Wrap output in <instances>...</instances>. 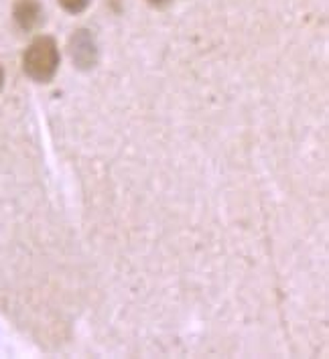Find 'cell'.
<instances>
[{
	"instance_id": "6da1fadb",
	"label": "cell",
	"mask_w": 329,
	"mask_h": 359,
	"mask_svg": "<svg viewBox=\"0 0 329 359\" xmlns=\"http://www.w3.org/2000/svg\"><path fill=\"white\" fill-rule=\"evenodd\" d=\"M61 65L58 41L49 35H39L31 41V45L22 53V72L31 81L47 86L51 83Z\"/></svg>"
},
{
	"instance_id": "7a4b0ae2",
	"label": "cell",
	"mask_w": 329,
	"mask_h": 359,
	"mask_svg": "<svg viewBox=\"0 0 329 359\" xmlns=\"http://www.w3.org/2000/svg\"><path fill=\"white\" fill-rule=\"evenodd\" d=\"M67 53L72 59V65L79 72H92L98 65L100 49H98L96 37L88 29H78L72 33L67 41Z\"/></svg>"
},
{
	"instance_id": "3957f363",
	"label": "cell",
	"mask_w": 329,
	"mask_h": 359,
	"mask_svg": "<svg viewBox=\"0 0 329 359\" xmlns=\"http://www.w3.org/2000/svg\"><path fill=\"white\" fill-rule=\"evenodd\" d=\"M13 19L22 33H33L45 22V11L39 0H15Z\"/></svg>"
},
{
	"instance_id": "277c9868",
	"label": "cell",
	"mask_w": 329,
	"mask_h": 359,
	"mask_svg": "<svg viewBox=\"0 0 329 359\" xmlns=\"http://www.w3.org/2000/svg\"><path fill=\"white\" fill-rule=\"evenodd\" d=\"M58 2L65 13H69V15H79V13H83V11L90 6L92 0H58Z\"/></svg>"
},
{
	"instance_id": "5b68a950",
	"label": "cell",
	"mask_w": 329,
	"mask_h": 359,
	"mask_svg": "<svg viewBox=\"0 0 329 359\" xmlns=\"http://www.w3.org/2000/svg\"><path fill=\"white\" fill-rule=\"evenodd\" d=\"M173 0H147V4H151L153 8H165V6H169Z\"/></svg>"
},
{
	"instance_id": "8992f818",
	"label": "cell",
	"mask_w": 329,
	"mask_h": 359,
	"mask_svg": "<svg viewBox=\"0 0 329 359\" xmlns=\"http://www.w3.org/2000/svg\"><path fill=\"white\" fill-rule=\"evenodd\" d=\"M2 88H4V69L0 65V92H2Z\"/></svg>"
}]
</instances>
